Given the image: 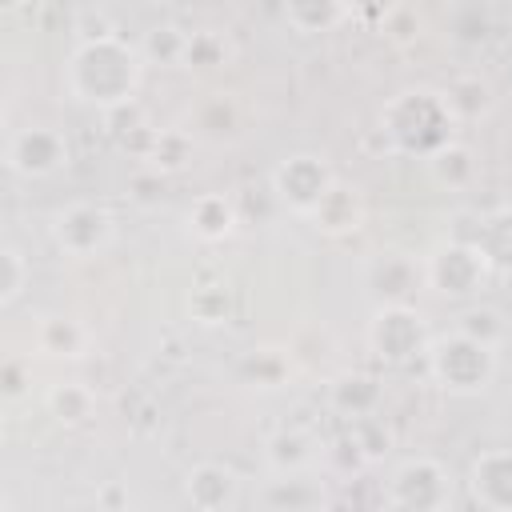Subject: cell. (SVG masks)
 <instances>
[{
  "label": "cell",
  "mask_w": 512,
  "mask_h": 512,
  "mask_svg": "<svg viewBox=\"0 0 512 512\" xmlns=\"http://www.w3.org/2000/svg\"><path fill=\"white\" fill-rule=\"evenodd\" d=\"M28 4H32V0H0L4 12H20V8H28Z\"/></svg>",
  "instance_id": "41"
},
{
  "label": "cell",
  "mask_w": 512,
  "mask_h": 512,
  "mask_svg": "<svg viewBox=\"0 0 512 512\" xmlns=\"http://www.w3.org/2000/svg\"><path fill=\"white\" fill-rule=\"evenodd\" d=\"M140 76H144L140 44H128L116 32H96V36L80 40L64 64V84H68L72 100L100 108V112H108L124 100H136Z\"/></svg>",
  "instance_id": "1"
},
{
  "label": "cell",
  "mask_w": 512,
  "mask_h": 512,
  "mask_svg": "<svg viewBox=\"0 0 512 512\" xmlns=\"http://www.w3.org/2000/svg\"><path fill=\"white\" fill-rule=\"evenodd\" d=\"M180 492L196 512H228L240 504V472L220 460H200L184 472Z\"/></svg>",
  "instance_id": "11"
},
{
  "label": "cell",
  "mask_w": 512,
  "mask_h": 512,
  "mask_svg": "<svg viewBox=\"0 0 512 512\" xmlns=\"http://www.w3.org/2000/svg\"><path fill=\"white\" fill-rule=\"evenodd\" d=\"M400 0H348V16L364 20V24H384L396 12Z\"/></svg>",
  "instance_id": "39"
},
{
  "label": "cell",
  "mask_w": 512,
  "mask_h": 512,
  "mask_svg": "<svg viewBox=\"0 0 512 512\" xmlns=\"http://www.w3.org/2000/svg\"><path fill=\"white\" fill-rule=\"evenodd\" d=\"M184 220H188V232H192L196 240L220 244V240H228V236L236 232V224H240V204H236L228 192H200V196L188 204Z\"/></svg>",
  "instance_id": "15"
},
{
  "label": "cell",
  "mask_w": 512,
  "mask_h": 512,
  "mask_svg": "<svg viewBox=\"0 0 512 512\" xmlns=\"http://www.w3.org/2000/svg\"><path fill=\"white\" fill-rule=\"evenodd\" d=\"M48 236H52L56 252H64L72 260H88V256H96V252H104L112 244L116 216L96 200H72V204L52 212Z\"/></svg>",
  "instance_id": "7"
},
{
  "label": "cell",
  "mask_w": 512,
  "mask_h": 512,
  "mask_svg": "<svg viewBox=\"0 0 512 512\" xmlns=\"http://www.w3.org/2000/svg\"><path fill=\"white\" fill-rule=\"evenodd\" d=\"M484 256L492 260V272L512 276V204H500L492 212H484L480 220V240Z\"/></svg>",
  "instance_id": "26"
},
{
  "label": "cell",
  "mask_w": 512,
  "mask_h": 512,
  "mask_svg": "<svg viewBox=\"0 0 512 512\" xmlns=\"http://www.w3.org/2000/svg\"><path fill=\"white\" fill-rule=\"evenodd\" d=\"M380 28L388 32V40H396V44H412L416 32H420V16H416L408 4H396V12H392Z\"/></svg>",
  "instance_id": "38"
},
{
  "label": "cell",
  "mask_w": 512,
  "mask_h": 512,
  "mask_svg": "<svg viewBox=\"0 0 512 512\" xmlns=\"http://www.w3.org/2000/svg\"><path fill=\"white\" fill-rule=\"evenodd\" d=\"M240 132V108L228 92H212L196 104L192 112V136H208V140H232Z\"/></svg>",
  "instance_id": "23"
},
{
  "label": "cell",
  "mask_w": 512,
  "mask_h": 512,
  "mask_svg": "<svg viewBox=\"0 0 512 512\" xmlns=\"http://www.w3.org/2000/svg\"><path fill=\"white\" fill-rule=\"evenodd\" d=\"M440 92H444V104H448V112L456 116V124H476V120L492 116V108H496L492 84H488L484 76H476V72L452 76Z\"/></svg>",
  "instance_id": "18"
},
{
  "label": "cell",
  "mask_w": 512,
  "mask_h": 512,
  "mask_svg": "<svg viewBox=\"0 0 512 512\" xmlns=\"http://www.w3.org/2000/svg\"><path fill=\"white\" fill-rule=\"evenodd\" d=\"M384 504L400 512H444L452 504V472L436 456H408L384 484Z\"/></svg>",
  "instance_id": "5"
},
{
  "label": "cell",
  "mask_w": 512,
  "mask_h": 512,
  "mask_svg": "<svg viewBox=\"0 0 512 512\" xmlns=\"http://www.w3.org/2000/svg\"><path fill=\"white\" fill-rule=\"evenodd\" d=\"M308 220L320 228V232H328V236H348V232H356L360 224H364V200H360V192L352 188V184H332L328 192H324V200L308 212Z\"/></svg>",
  "instance_id": "17"
},
{
  "label": "cell",
  "mask_w": 512,
  "mask_h": 512,
  "mask_svg": "<svg viewBox=\"0 0 512 512\" xmlns=\"http://www.w3.org/2000/svg\"><path fill=\"white\" fill-rule=\"evenodd\" d=\"M280 12L296 36H316L348 16V0H280Z\"/></svg>",
  "instance_id": "22"
},
{
  "label": "cell",
  "mask_w": 512,
  "mask_h": 512,
  "mask_svg": "<svg viewBox=\"0 0 512 512\" xmlns=\"http://www.w3.org/2000/svg\"><path fill=\"white\" fill-rule=\"evenodd\" d=\"M72 160V144L52 124H24L4 144V168L20 180H48L64 172Z\"/></svg>",
  "instance_id": "8"
},
{
  "label": "cell",
  "mask_w": 512,
  "mask_h": 512,
  "mask_svg": "<svg viewBox=\"0 0 512 512\" xmlns=\"http://www.w3.org/2000/svg\"><path fill=\"white\" fill-rule=\"evenodd\" d=\"M488 32H492V20H488V12L480 8V4H464V8H456V16H452V40L456 44H484L488 40Z\"/></svg>",
  "instance_id": "33"
},
{
  "label": "cell",
  "mask_w": 512,
  "mask_h": 512,
  "mask_svg": "<svg viewBox=\"0 0 512 512\" xmlns=\"http://www.w3.org/2000/svg\"><path fill=\"white\" fill-rule=\"evenodd\" d=\"M96 504H100V508H124V504H128V492H124L120 484H108V488L96 496Z\"/></svg>",
  "instance_id": "40"
},
{
  "label": "cell",
  "mask_w": 512,
  "mask_h": 512,
  "mask_svg": "<svg viewBox=\"0 0 512 512\" xmlns=\"http://www.w3.org/2000/svg\"><path fill=\"white\" fill-rule=\"evenodd\" d=\"M428 176L440 184V188H448V192H460V188H468L472 180H476V152L468 148V144H460V140H448L440 152H432L428 160Z\"/></svg>",
  "instance_id": "24"
},
{
  "label": "cell",
  "mask_w": 512,
  "mask_h": 512,
  "mask_svg": "<svg viewBox=\"0 0 512 512\" xmlns=\"http://www.w3.org/2000/svg\"><path fill=\"white\" fill-rule=\"evenodd\" d=\"M292 372V360L284 348H272V344H260V348H248L240 360H236V376L240 384L256 388V392H272L288 380Z\"/></svg>",
  "instance_id": "20"
},
{
  "label": "cell",
  "mask_w": 512,
  "mask_h": 512,
  "mask_svg": "<svg viewBox=\"0 0 512 512\" xmlns=\"http://www.w3.org/2000/svg\"><path fill=\"white\" fill-rule=\"evenodd\" d=\"M428 328L420 308L412 304H376L372 320H368V352L388 364V368H404L412 360H424L428 352Z\"/></svg>",
  "instance_id": "6"
},
{
  "label": "cell",
  "mask_w": 512,
  "mask_h": 512,
  "mask_svg": "<svg viewBox=\"0 0 512 512\" xmlns=\"http://www.w3.org/2000/svg\"><path fill=\"white\" fill-rule=\"evenodd\" d=\"M452 128H460V124L448 112L444 92H436V88H404L380 108V132H384L388 148L416 156V160H428L448 140H456Z\"/></svg>",
  "instance_id": "2"
},
{
  "label": "cell",
  "mask_w": 512,
  "mask_h": 512,
  "mask_svg": "<svg viewBox=\"0 0 512 512\" xmlns=\"http://www.w3.org/2000/svg\"><path fill=\"white\" fill-rule=\"evenodd\" d=\"M344 428L352 432V440H356V448L364 452V460H368V464H380V460L392 452V444H396V432H392V424L384 420V412H372V416L348 420Z\"/></svg>",
  "instance_id": "31"
},
{
  "label": "cell",
  "mask_w": 512,
  "mask_h": 512,
  "mask_svg": "<svg viewBox=\"0 0 512 512\" xmlns=\"http://www.w3.org/2000/svg\"><path fill=\"white\" fill-rule=\"evenodd\" d=\"M232 308H236V300H232V288H228L224 280H204V284H196V288L188 292V316H192L200 328H220V324H228V320H232Z\"/></svg>",
  "instance_id": "27"
},
{
  "label": "cell",
  "mask_w": 512,
  "mask_h": 512,
  "mask_svg": "<svg viewBox=\"0 0 512 512\" xmlns=\"http://www.w3.org/2000/svg\"><path fill=\"white\" fill-rule=\"evenodd\" d=\"M332 184H336V176H332V168L324 164V156H316V152H292V156H284V160L268 172V192H272V200H276L280 208L304 216V220H308V212L324 200V192H328Z\"/></svg>",
  "instance_id": "9"
},
{
  "label": "cell",
  "mask_w": 512,
  "mask_h": 512,
  "mask_svg": "<svg viewBox=\"0 0 512 512\" xmlns=\"http://www.w3.org/2000/svg\"><path fill=\"white\" fill-rule=\"evenodd\" d=\"M44 408H48V416L56 424L80 428V424H88L96 416V392L88 384H80V380H60V384H52L44 392Z\"/></svg>",
  "instance_id": "21"
},
{
  "label": "cell",
  "mask_w": 512,
  "mask_h": 512,
  "mask_svg": "<svg viewBox=\"0 0 512 512\" xmlns=\"http://www.w3.org/2000/svg\"><path fill=\"white\" fill-rule=\"evenodd\" d=\"M232 60V44L220 28H196L188 32V44H184V64L180 68H196V72H212V68H224Z\"/></svg>",
  "instance_id": "29"
},
{
  "label": "cell",
  "mask_w": 512,
  "mask_h": 512,
  "mask_svg": "<svg viewBox=\"0 0 512 512\" xmlns=\"http://www.w3.org/2000/svg\"><path fill=\"white\" fill-rule=\"evenodd\" d=\"M184 44H188V32L180 24H152L140 40V56L144 64H160V68H180L184 64Z\"/></svg>",
  "instance_id": "28"
},
{
  "label": "cell",
  "mask_w": 512,
  "mask_h": 512,
  "mask_svg": "<svg viewBox=\"0 0 512 512\" xmlns=\"http://www.w3.org/2000/svg\"><path fill=\"white\" fill-rule=\"evenodd\" d=\"M32 284V260L20 244L4 240L0 244V308H12Z\"/></svg>",
  "instance_id": "30"
},
{
  "label": "cell",
  "mask_w": 512,
  "mask_h": 512,
  "mask_svg": "<svg viewBox=\"0 0 512 512\" xmlns=\"http://www.w3.org/2000/svg\"><path fill=\"white\" fill-rule=\"evenodd\" d=\"M328 408L344 424L348 420H360V416H372V412H384V384H380V376L360 372V368H348V372L332 376V384H328Z\"/></svg>",
  "instance_id": "14"
},
{
  "label": "cell",
  "mask_w": 512,
  "mask_h": 512,
  "mask_svg": "<svg viewBox=\"0 0 512 512\" xmlns=\"http://www.w3.org/2000/svg\"><path fill=\"white\" fill-rule=\"evenodd\" d=\"M456 328H460L464 336H472V340L496 348V352H500V344H504V336H508V320H504L492 304H472V308H464L460 320H456Z\"/></svg>",
  "instance_id": "32"
},
{
  "label": "cell",
  "mask_w": 512,
  "mask_h": 512,
  "mask_svg": "<svg viewBox=\"0 0 512 512\" xmlns=\"http://www.w3.org/2000/svg\"><path fill=\"white\" fill-rule=\"evenodd\" d=\"M88 344H92V332L76 316L56 312L36 324V348L52 360H80V356H88Z\"/></svg>",
  "instance_id": "19"
},
{
  "label": "cell",
  "mask_w": 512,
  "mask_h": 512,
  "mask_svg": "<svg viewBox=\"0 0 512 512\" xmlns=\"http://www.w3.org/2000/svg\"><path fill=\"white\" fill-rule=\"evenodd\" d=\"M128 200L140 204V208H156V204L164 200V172L140 168V172L128 180Z\"/></svg>",
  "instance_id": "37"
},
{
  "label": "cell",
  "mask_w": 512,
  "mask_h": 512,
  "mask_svg": "<svg viewBox=\"0 0 512 512\" xmlns=\"http://www.w3.org/2000/svg\"><path fill=\"white\" fill-rule=\"evenodd\" d=\"M492 260L476 240L448 236L424 256V284L444 300H468L492 280Z\"/></svg>",
  "instance_id": "4"
},
{
  "label": "cell",
  "mask_w": 512,
  "mask_h": 512,
  "mask_svg": "<svg viewBox=\"0 0 512 512\" xmlns=\"http://www.w3.org/2000/svg\"><path fill=\"white\" fill-rule=\"evenodd\" d=\"M320 460H324V440H320L312 428H304V424L276 428V432L264 440V464H268L272 476L312 472Z\"/></svg>",
  "instance_id": "13"
},
{
  "label": "cell",
  "mask_w": 512,
  "mask_h": 512,
  "mask_svg": "<svg viewBox=\"0 0 512 512\" xmlns=\"http://www.w3.org/2000/svg\"><path fill=\"white\" fill-rule=\"evenodd\" d=\"M364 280H368L376 304H408L416 284H424V260H416L400 248H388L368 260Z\"/></svg>",
  "instance_id": "12"
},
{
  "label": "cell",
  "mask_w": 512,
  "mask_h": 512,
  "mask_svg": "<svg viewBox=\"0 0 512 512\" xmlns=\"http://www.w3.org/2000/svg\"><path fill=\"white\" fill-rule=\"evenodd\" d=\"M260 504L268 512H316L328 504V488L308 472H288V476H272L260 488Z\"/></svg>",
  "instance_id": "16"
},
{
  "label": "cell",
  "mask_w": 512,
  "mask_h": 512,
  "mask_svg": "<svg viewBox=\"0 0 512 512\" xmlns=\"http://www.w3.org/2000/svg\"><path fill=\"white\" fill-rule=\"evenodd\" d=\"M28 392H32V364L24 356H4V364H0V400L20 404Z\"/></svg>",
  "instance_id": "34"
},
{
  "label": "cell",
  "mask_w": 512,
  "mask_h": 512,
  "mask_svg": "<svg viewBox=\"0 0 512 512\" xmlns=\"http://www.w3.org/2000/svg\"><path fill=\"white\" fill-rule=\"evenodd\" d=\"M192 148H196V136H192L188 128H156L152 148H148V156H144L140 164H144V168H156V172H164V176H176V172L188 168Z\"/></svg>",
  "instance_id": "25"
},
{
  "label": "cell",
  "mask_w": 512,
  "mask_h": 512,
  "mask_svg": "<svg viewBox=\"0 0 512 512\" xmlns=\"http://www.w3.org/2000/svg\"><path fill=\"white\" fill-rule=\"evenodd\" d=\"M104 116V124H108V136L120 144V140H128L132 132H140L144 124H152L148 120V112L140 108V100H124V104H116V108H108V112H100Z\"/></svg>",
  "instance_id": "36"
},
{
  "label": "cell",
  "mask_w": 512,
  "mask_h": 512,
  "mask_svg": "<svg viewBox=\"0 0 512 512\" xmlns=\"http://www.w3.org/2000/svg\"><path fill=\"white\" fill-rule=\"evenodd\" d=\"M424 372L448 396H480L496 380V348L452 328V332H440L428 340Z\"/></svg>",
  "instance_id": "3"
},
{
  "label": "cell",
  "mask_w": 512,
  "mask_h": 512,
  "mask_svg": "<svg viewBox=\"0 0 512 512\" xmlns=\"http://www.w3.org/2000/svg\"><path fill=\"white\" fill-rule=\"evenodd\" d=\"M324 464H328L332 472H340V476H352V472L368 468V460H364V452L356 448V440H352V432H348V428L324 444Z\"/></svg>",
  "instance_id": "35"
},
{
  "label": "cell",
  "mask_w": 512,
  "mask_h": 512,
  "mask_svg": "<svg viewBox=\"0 0 512 512\" xmlns=\"http://www.w3.org/2000/svg\"><path fill=\"white\" fill-rule=\"evenodd\" d=\"M468 500L488 512H512V448H484L464 476Z\"/></svg>",
  "instance_id": "10"
}]
</instances>
